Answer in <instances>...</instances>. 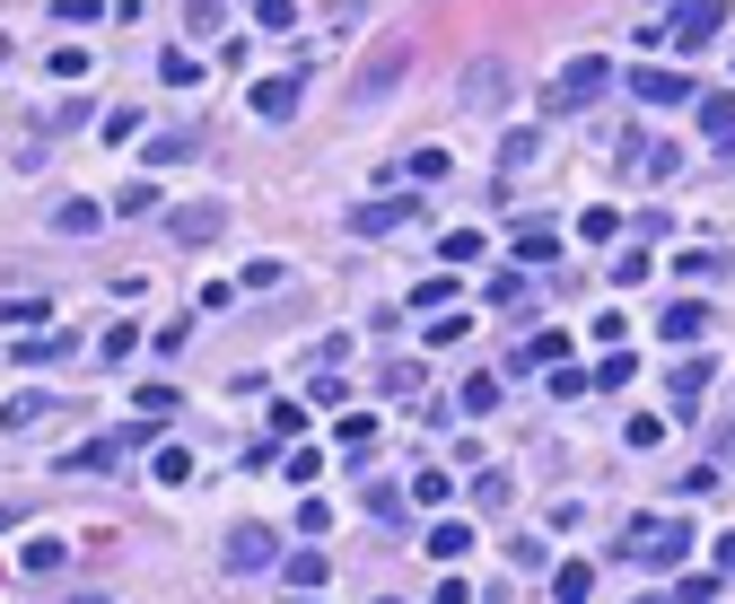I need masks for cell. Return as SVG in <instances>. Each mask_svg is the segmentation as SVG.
<instances>
[{
	"label": "cell",
	"instance_id": "1",
	"mask_svg": "<svg viewBox=\"0 0 735 604\" xmlns=\"http://www.w3.org/2000/svg\"><path fill=\"white\" fill-rule=\"evenodd\" d=\"M612 552H621V561H648V570H674V561L692 552V526H683V517H630Z\"/></svg>",
	"mask_w": 735,
	"mask_h": 604
},
{
	"label": "cell",
	"instance_id": "2",
	"mask_svg": "<svg viewBox=\"0 0 735 604\" xmlns=\"http://www.w3.org/2000/svg\"><path fill=\"white\" fill-rule=\"evenodd\" d=\"M605 88H612V62H605V53H578V62L543 88V115H578V106H596Z\"/></svg>",
	"mask_w": 735,
	"mask_h": 604
},
{
	"label": "cell",
	"instance_id": "3",
	"mask_svg": "<svg viewBox=\"0 0 735 604\" xmlns=\"http://www.w3.org/2000/svg\"><path fill=\"white\" fill-rule=\"evenodd\" d=\"M403 71H412V53H403V44H376V53H368V71L351 80V106H376L385 88H403Z\"/></svg>",
	"mask_w": 735,
	"mask_h": 604
},
{
	"label": "cell",
	"instance_id": "4",
	"mask_svg": "<svg viewBox=\"0 0 735 604\" xmlns=\"http://www.w3.org/2000/svg\"><path fill=\"white\" fill-rule=\"evenodd\" d=\"M630 97H639V106H692V71L648 62V71H630Z\"/></svg>",
	"mask_w": 735,
	"mask_h": 604
},
{
	"label": "cell",
	"instance_id": "5",
	"mask_svg": "<svg viewBox=\"0 0 735 604\" xmlns=\"http://www.w3.org/2000/svg\"><path fill=\"white\" fill-rule=\"evenodd\" d=\"M298 97H307V71H280V80H254L245 106H254L263 123H289V115H298Z\"/></svg>",
	"mask_w": 735,
	"mask_h": 604
},
{
	"label": "cell",
	"instance_id": "6",
	"mask_svg": "<svg viewBox=\"0 0 735 604\" xmlns=\"http://www.w3.org/2000/svg\"><path fill=\"white\" fill-rule=\"evenodd\" d=\"M727 27V0H683L674 9V53H692V44H710Z\"/></svg>",
	"mask_w": 735,
	"mask_h": 604
},
{
	"label": "cell",
	"instance_id": "7",
	"mask_svg": "<svg viewBox=\"0 0 735 604\" xmlns=\"http://www.w3.org/2000/svg\"><path fill=\"white\" fill-rule=\"evenodd\" d=\"M220 229H228L220 202H184V211H167V237H175V245H211Z\"/></svg>",
	"mask_w": 735,
	"mask_h": 604
},
{
	"label": "cell",
	"instance_id": "8",
	"mask_svg": "<svg viewBox=\"0 0 735 604\" xmlns=\"http://www.w3.org/2000/svg\"><path fill=\"white\" fill-rule=\"evenodd\" d=\"M140 438H149V430H115V438H88V447H71V474H115V465L131 456V447H140Z\"/></svg>",
	"mask_w": 735,
	"mask_h": 604
},
{
	"label": "cell",
	"instance_id": "9",
	"mask_svg": "<svg viewBox=\"0 0 735 604\" xmlns=\"http://www.w3.org/2000/svg\"><path fill=\"white\" fill-rule=\"evenodd\" d=\"M193 149H202V131H193V123H167V131H140V158H149V167H184Z\"/></svg>",
	"mask_w": 735,
	"mask_h": 604
},
{
	"label": "cell",
	"instance_id": "10",
	"mask_svg": "<svg viewBox=\"0 0 735 604\" xmlns=\"http://www.w3.org/2000/svg\"><path fill=\"white\" fill-rule=\"evenodd\" d=\"M280 579H289V596H316V587L333 579V561H324V543H298V552H280Z\"/></svg>",
	"mask_w": 735,
	"mask_h": 604
},
{
	"label": "cell",
	"instance_id": "11",
	"mask_svg": "<svg viewBox=\"0 0 735 604\" xmlns=\"http://www.w3.org/2000/svg\"><path fill=\"white\" fill-rule=\"evenodd\" d=\"M228 570H280L271 526H237V534H228Z\"/></svg>",
	"mask_w": 735,
	"mask_h": 604
},
{
	"label": "cell",
	"instance_id": "12",
	"mask_svg": "<svg viewBox=\"0 0 735 604\" xmlns=\"http://www.w3.org/2000/svg\"><path fill=\"white\" fill-rule=\"evenodd\" d=\"M657 333H665V351H674V342H683V351H692V342H701V333H710V307H701V298H674V307H665V316H657Z\"/></svg>",
	"mask_w": 735,
	"mask_h": 604
},
{
	"label": "cell",
	"instance_id": "13",
	"mask_svg": "<svg viewBox=\"0 0 735 604\" xmlns=\"http://www.w3.org/2000/svg\"><path fill=\"white\" fill-rule=\"evenodd\" d=\"M710 377H718V360H701V351H692V360L665 377V394H674V412H683V421L701 412V385H710Z\"/></svg>",
	"mask_w": 735,
	"mask_h": 604
},
{
	"label": "cell",
	"instance_id": "14",
	"mask_svg": "<svg viewBox=\"0 0 735 604\" xmlns=\"http://www.w3.org/2000/svg\"><path fill=\"white\" fill-rule=\"evenodd\" d=\"M561 360H569V342H561V333H525L508 368H516V377H534V368H561Z\"/></svg>",
	"mask_w": 735,
	"mask_h": 604
},
{
	"label": "cell",
	"instance_id": "15",
	"mask_svg": "<svg viewBox=\"0 0 735 604\" xmlns=\"http://www.w3.org/2000/svg\"><path fill=\"white\" fill-rule=\"evenodd\" d=\"M403 220H412V202H360V211H351V229H360V237H394Z\"/></svg>",
	"mask_w": 735,
	"mask_h": 604
},
{
	"label": "cell",
	"instance_id": "16",
	"mask_svg": "<svg viewBox=\"0 0 735 604\" xmlns=\"http://www.w3.org/2000/svg\"><path fill=\"white\" fill-rule=\"evenodd\" d=\"M508 97V62H473L465 71V106H499Z\"/></svg>",
	"mask_w": 735,
	"mask_h": 604
},
{
	"label": "cell",
	"instance_id": "17",
	"mask_svg": "<svg viewBox=\"0 0 735 604\" xmlns=\"http://www.w3.org/2000/svg\"><path fill=\"white\" fill-rule=\"evenodd\" d=\"M552 596H561V604H587V596H596V561H561V570H552Z\"/></svg>",
	"mask_w": 735,
	"mask_h": 604
},
{
	"label": "cell",
	"instance_id": "18",
	"mask_svg": "<svg viewBox=\"0 0 735 604\" xmlns=\"http://www.w3.org/2000/svg\"><path fill=\"white\" fill-rule=\"evenodd\" d=\"M552 254H561V229H534V220L516 229V272H534V263H552Z\"/></svg>",
	"mask_w": 735,
	"mask_h": 604
},
{
	"label": "cell",
	"instance_id": "19",
	"mask_svg": "<svg viewBox=\"0 0 735 604\" xmlns=\"http://www.w3.org/2000/svg\"><path fill=\"white\" fill-rule=\"evenodd\" d=\"M97 202H53V237H97Z\"/></svg>",
	"mask_w": 735,
	"mask_h": 604
},
{
	"label": "cell",
	"instance_id": "20",
	"mask_svg": "<svg viewBox=\"0 0 735 604\" xmlns=\"http://www.w3.org/2000/svg\"><path fill=\"white\" fill-rule=\"evenodd\" d=\"M44 412H53V394H9V403H0V430L18 438V430H35Z\"/></svg>",
	"mask_w": 735,
	"mask_h": 604
},
{
	"label": "cell",
	"instance_id": "21",
	"mask_svg": "<svg viewBox=\"0 0 735 604\" xmlns=\"http://www.w3.org/2000/svg\"><path fill=\"white\" fill-rule=\"evenodd\" d=\"M429 552H438V561H465V552H473V526H465V517H438V526H429Z\"/></svg>",
	"mask_w": 735,
	"mask_h": 604
},
{
	"label": "cell",
	"instance_id": "22",
	"mask_svg": "<svg viewBox=\"0 0 735 604\" xmlns=\"http://www.w3.org/2000/svg\"><path fill=\"white\" fill-rule=\"evenodd\" d=\"M447 490H456V474H447V465H420V474H412V499H420V508H438Z\"/></svg>",
	"mask_w": 735,
	"mask_h": 604
},
{
	"label": "cell",
	"instance_id": "23",
	"mask_svg": "<svg viewBox=\"0 0 735 604\" xmlns=\"http://www.w3.org/2000/svg\"><path fill=\"white\" fill-rule=\"evenodd\" d=\"M578 237H587V245H612V237H621V211H612V202H596V211L578 220Z\"/></svg>",
	"mask_w": 735,
	"mask_h": 604
},
{
	"label": "cell",
	"instance_id": "24",
	"mask_svg": "<svg viewBox=\"0 0 735 604\" xmlns=\"http://www.w3.org/2000/svg\"><path fill=\"white\" fill-rule=\"evenodd\" d=\"M447 167H456V158H447V149H412V158H403V176H412V184H438V176H447Z\"/></svg>",
	"mask_w": 735,
	"mask_h": 604
},
{
	"label": "cell",
	"instance_id": "25",
	"mask_svg": "<svg viewBox=\"0 0 735 604\" xmlns=\"http://www.w3.org/2000/svg\"><path fill=\"white\" fill-rule=\"evenodd\" d=\"M473 333V316L465 307H438V325H429V351H447V342H465Z\"/></svg>",
	"mask_w": 735,
	"mask_h": 604
},
{
	"label": "cell",
	"instance_id": "26",
	"mask_svg": "<svg viewBox=\"0 0 735 604\" xmlns=\"http://www.w3.org/2000/svg\"><path fill=\"white\" fill-rule=\"evenodd\" d=\"M701 123H710V140H718V149H735V97H710Z\"/></svg>",
	"mask_w": 735,
	"mask_h": 604
},
{
	"label": "cell",
	"instance_id": "27",
	"mask_svg": "<svg viewBox=\"0 0 735 604\" xmlns=\"http://www.w3.org/2000/svg\"><path fill=\"white\" fill-rule=\"evenodd\" d=\"M131 351H140V333H131V325H106V333H97V360H106V368L131 360Z\"/></svg>",
	"mask_w": 735,
	"mask_h": 604
},
{
	"label": "cell",
	"instance_id": "28",
	"mask_svg": "<svg viewBox=\"0 0 735 604\" xmlns=\"http://www.w3.org/2000/svg\"><path fill=\"white\" fill-rule=\"evenodd\" d=\"M674 272H683V280H718V272H727V254H710V245H701V254H674Z\"/></svg>",
	"mask_w": 735,
	"mask_h": 604
},
{
	"label": "cell",
	"instance_id": "29",
	"mask_svg": "<svg viewBox=\"0 0 735 604\" xmlns=\"http://www.w3.org/2000/svg\"><path fill=\"white\" fill-rule=\"evenodd\" d=\"M412 307H420V316H438V307H456V280H447V272H438V280H420V289H412Z\"/></svg>",
	"mask_w": 735,
	"mask_h": 604
},
{
	"label": "cell",
	"instance_id": "30",
	"mask_svg": "<svg viewBox=\"0 0 735 604\" xmlns=\"http://www.w3.org/2000/svg\"><path fill=\"white\" fill-rule=\"evenodd\" d=\"M149 474H158V483H193V447H158Z\"/></svg>",
	"mask_w": 735,
	"mask_h": 604
},
{
	"label": "cell",
	"instance_id": "31",
	"mask_svg": "<svg viewBox=\"0 0 735 604\" xmlns=\"http://www.w3.org/2000/svg\"><path fill=\"white\" fill-rule=\"evenodd\" d=\"M0 325H53L44 298H0Z\"/></svg>",
	"mask_w": 735,
	"mask_h": 604
},
{
	"label": "cell",
	"instance_id": "32",
	"mask_svg": "<svg viewBox=\"0 0 735 604\" xmlns=\"http://www.w3.org/2000/svg\"><path fill=\"white\" fill-rule=\"evenodd\" d=\"M465 412H473V421L499 412V377H465Z\"/></svg>",
	"mask_w": 735,
	"mask_h": 604
},
{
	"label": "cell",
	"instance_id": "33",
	"mask_svg": "<svg viewBox=\"0 0 735 604\" xmlns=\"http://www.w3.org/2000/svg\"><path fill=\"white\" fill-rule=\"evenodd\" d=\"M158 80H175V88H193V80H202V62H193V53H158Z\"/></svg>",
	"mask_w": 735,
	"mask_h": 604
},
{
	"label": "cell",
	"instance_id": "34",
	"mask_svg": "<svg viewBox=\"0 0 735 604\" xmlns=\"http://www.w3.org/2000/svg\"><path fill=\"white\" fill-rule=\"evenodd\" d=\"M525 158H534V131H508V140H499V176H516Z\"/></svg>",
	"mask_w": 735,
	"mask_h": 604
},
{
	"label": "cell",
	"instance_id": "35",
	"mask_svg": "<svg viewBox=\"0 0 735 604\" xmlns=\"http://www.w3.org/2000/svg\"><path fill=\"white\" fill-rule=\"evenodd\" d=\"M621 438H630V447H665V421H657V412H630V430H621Z\"/></svg>",
	"mask_w": 735,
	"mask_h": 604
},
{
	"label": "cell",
	"instance_id": "36",
	"mask_svg": "<svg viewBox=\"0 0 735 604\" xmlns=\"http://www.w3.org/2000/svg\"><path fill=\"white\" fill-rule=\"evenodd\" d=\"M508 490H516V474H499V465H490L482 483H473V499H482V508H508Z\"/></svg>",
	"mask_w": 735,
	"mask_h": 604
},
{
	"label": "cell",
	"instance_id": "37",
	"mask_svg": "<svg viewBox=\"0 0 735 604\" xmlns=\"http://www.w3.org/2000/svg\"><path fill=\"white\" fill-rule=\"evenodd\" d=\"M115 211H122V220H140V211H158V184H122V193H115Z\"/></svg>",
	"mask_w": 735,
	"mask_h": 604
},
{
	"label": "cell",
	"instance_id": "38",
	"mask_svg": "<svg viewBox=\"0 0 735 604\" xmlns=\"http://www.w3.org/2000/svg\"><path fill=\"white\" fill-rule=\"evenodd\" d=\"M385 394H420V360H385Z\"/></svg>",
	"mask_w": 735,
	"mask_h": 604
},
{
	"label": "cell",
	"instance_id": "39",
	"mask_svg": "<svg viewBox=\"0 0 735 604\" xmlns=\"http://www.w3.org/2000/svg\"><path fill=\"white\" fill-rule=\"evenodd\" d=\"M333 438H342V447H351V456H360L368 438H376V421H368V412H342V430H333Z\"/></svg>",
	"mask_w": 735,
	"mask_h": 604
},
{
	"label": "cell",
	"instance_id": "40",
	"mask_svg": "<svg viewBox=\"0 0 735 604\" xmlns=\"http://www.w3.org/2000/svg\"><path fill=\"white\" fill-rule=\"evenodd\" d=\"M665 604H718V579H674V596Z\"/></svg>",
	"mask_w": 735,
	"mask_h": 604
},
{
	"label": "cell",
	"instance_id": "41",
	"mask_svg": "<svg viewBox=\"0 0 735 604\" xmlns=\"http://www.w3.org/2000/svg\"><path fill=\"white\" fill-rule=\"evenodd\" d=\"M516 298H525V272H516V263H508V272H499V280H490V307H516Z\"/></svg>",
	"mask_w": 735,
	"mask_h": 604
},
{
	"label": "cell",
	"instance_id": "42",
	"mask_svg": "<svg viewBox=\"0 0 735 604\" xmlns=\"http://www.w3.org/2000/svg\"><path fill=\"white\" fill-rule=\"evenodd\" d=\"M280 474H289V483H316V474H324V447H298V456H289Z\"/></svg>",
	"mask_w": 735,
	"mask_h": 604
},
{
	"label": "cell",
	"instance_id": "43",
	"mask_svg": "<svg viewBox=\"0 0 735 604\" xmlns=\"http://www.w3.org/2000/svg\"><path fill=\"white\" fill-rule=\"evenodd\" d=\"M298 534H316V543H324V534H333V508H324V499H307V508H298Z\"/></svg>",
	"mask_w": 735,
	"mask_h": 604
},
{
	"label": "cell",
	"instance_id": "44",
	"mask_svg": "<svg viewBox=\"0 0 735 604\" xmlns=\"http://www.w3.org/2000/svg\"><path fill=\"white\" fill-rule=\"evenodd\" d=\"M53 18L62 27H88V18H106V0H53Z\"/></svg>",
	"mask_w": 735,
	"mask_h": 604
},
{
	"label": "cell",
	"instance_id": "45",
	"mask_svg": "<svg viewBox=\"0 0 735 604\" xmlns=\"http://www.w3.org/2000/svg\"><path fill=\"white\" fill-rule=\"evenodd\" d=\"M368 508H376V517H394V526H403V490H394V483H368Z\"/></svg>",
	"mask_w": 735,
	"mask_h": 604
},
{
	"label": "cell",
	"instance_id": "46",
	"mask_svg": "<svg viewBox=\"0 0 735 604\" xmlns=\"http://www.w3.org/2000/svg\"><path fill=\"white\" fill-rule=\"evenodd\" d=\"M438 254H447V263H473V254H482V237H473V229H456V237H438Z\"/></svg>",
	"mask_w": 735,
	"mask_h": 604
},
{
	"label": "cell",
	"instance_id": "47",
	"mask_svg": "<svg viewBox=\"0 0 735 604\" xmlns=\"http://www.w3.org/2000/svg\"><path fill=\"white\" fill-rule=\"evenodd\" d=\"M97 131H106V140H140V115H131V106H115V115L97 123Z\"/></svg>",
	"mask_w": 735,
	"mask_h": 604
},
{
	"label": "cell",
	"instance_id": "48",
	"mask_svg": "<svg viewBox=\"0 0 735 604\" xmlns=\"http://www.w3.org/2000/svg\"><path fill=\"white\" fill-rule=\"evenodd\" d=\"M630 368H639L630 351H605V368H596V385H630Z\"/></svg>",
	"mask_w": 735,
	"mask_h": 604
},
{
	"label": "cell",
	"instance_id": "49",
	"mask_svg": "<svg viewBox=\"0 0 735 604\" xmlns=\"http://www.w3.org/2000/svg\"><path fill=\"white\" fill-rule=\"evenodd\" d=\"M184 27H193V35H211V27H220V0H184Z\"/></svg>",
	"mask_w": 735,
	"mask_h": 604
},
{
	"label": "cell",
	"instance_id": "50",
	"mask_svg": "<svg viewBox=\"0 0 735 604\" xmlns=\"http://www.w3.org/2000/svg\"><path fill=\"white\" fill-rule=\"evenodd\" d=\"M254 18H263V27H289V18H298V0H254Z\"/></svg>",
	"mask_w": 735,
	"mask_h": 604
},
{
	"label": "cell",
	"instance_id": "51",
	"mask_svg": "<svg viewBox=\"0 0 735 604\" xmlns=\"http://www.w3.org/2000/svg\"><path fill=\"white\" fill-rule=\"evenodd\" d=\"M429 604H473V587H465V579H447V587H438Z\"/></svg>",
	"mask_w": 735,
	"mask_h": 604
},
{
	"label": "cell",
	"instance_id": "52",
	"mask_svg": "<svg viewBox=\"0 0 735 604\" xmlns=\"http://www.w3.org/2000/svg\"><path fill=\"white\" fill-rule=\"evenodd\" d=\"M718 570H735V534H718Z\"/></svg>",
	"mask_w": 735,
	"mask_h": 604
},
{
	"label": "cell",
	"instance_id": "53",
	"mask_svg": "<svg viewBox=\"0 0 735 604\" xmlns=\"http://www.w3.org/2000/svg\"><path fill=\"white\" fill-rule=\"evenodd\" d=\"M9 517H18V508H9V499H0V526H9Z\"/></svg>",
	"mask_w": 735,
	"mask_h": 604
},
{
	"label": "cell",
	"instance_id": "54",
	"mask_svg": "<svg viewBox=\"0 0 735 604\" xmlns=\"http://www.w3.org/2000/svg\"><path fill=\"white\" fill-rule=\"evenodd\" d=\"M280 604H316V596H280Z\"/></svg>",
	"mask_w": 735,
	"mask_h": 604
},
{
	"label": "cell",
	"instance_id": "55",
	"mask_svg": "<svg viewBox=\"0 0 735 604\" xmlns=\"http://www.w3.org/2000/svg\"><path fill=\"white\" fill-rule=\"evenodd\" d=\"M385 604H394V596H385Z\"/></svg>",
	"mask_w": 735,
	"mask_h": 604
}]
</instances>
